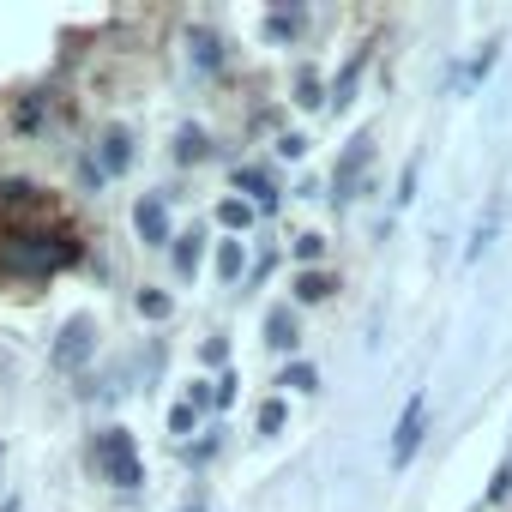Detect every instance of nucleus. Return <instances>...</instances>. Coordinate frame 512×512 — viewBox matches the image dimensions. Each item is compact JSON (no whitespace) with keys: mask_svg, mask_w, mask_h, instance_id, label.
<instances>
[{"mask_svg":"<svg viewBox=\"0 0 512 512\" xmlns=\"http://www.w3.org/2000/svg\"><path fill=\"white\" fill-rule=\"evenodd\" d=\"M49 356H55L61 374H79V368L97 356V320H91V314H73V320L55 332V350H49Z\"/></svg>","mask_w":512,"mask_h":512,"instance_id":"f257e3e1","label":"nucleus"},{"mask_svg":"<svg viewBox=\"0 0 512 512\" xmlns=\"http://www.w3.org/2000/svg\"><path fill=\"white\" fill-rule=\"evenodd\" d=\"M97 458H103V470H109L115 488H139V482H145V464H139V446H133L127 428H109V434L97 440Z\"/></svg>","mask_w":512,"mask_h":512,"instance_id":"f03ea898","label":"nucleus"},{"mask_svg":"<svg viewBox=\"0 0 512 512\" xmlns=\"http://www.w3.org/2000/svg\"><path fill=\"white\" fill-rule=\"evenodd\" d=\"M61 260H67V247H49V235H13L0 247V266H13V272H55Z\"/></svg>","mask_w":512,"mask_h":512,"instance_id":"7ed1b4c3","label":"nucleus"},{"mask_svg":"<svg viewBox=\"0 0 512 512\" xmlns=\"http://www.w3.org/2000/svg\"><path fill=\"white\" fill-rule=\"evenodd\" d=\"M368 163H374V139H368V133H356V139H350V151H344V163H338V175H332V199H338V205H350V199H356V181L368 175Z\"/></svg>","mask_w":512,"mask_h":512,"instance_id":"20e7f679","label":"nucleus"},{"mask_svg":"<svg viewBox=\"0 0 512 512\" xmlns=\"http://www.w3.org/2000/svg\"><path fill=\"white\" fill-rule=\"evenodd\" d=\"M422 434H428V398L416 392V398L404 404L398 428H392V464H410V458H416V446H422Z\"/></svg>","mask_w":512,"mask_h":512,"instance_id":"39448f33","label":"nucleus"},{"mask_svg":"<svg viewBox=\"0 0 512 512\" xmlns=\"http://www.w3.org/2000/svg\"><path fill=\"white\" fill-rule=\"evenodd\" d=\"M133 229H139L145 247H169V199H163V193H139V205H133Z\"/></svg>","mask_w":512,"mask_h":512,"instance_id":"423d86ee","label":"nucleus"},{"mask_svg":"<svg viewBox=\"0 0 512 512\" xmlns=\"http://www.w3.org/2000/svg\"><path fill=\"white\" fill-rule=\"evenodd\" d=\"M97 175L109 181V175H127L133 169V133L127 127H103V139H97Z\"/></svg>","mask_w":512,"mask_h":512,"instance_id":"0eeeda50","label":"nucleus"},{"mask_svg":"<svg viewBox=\"0 0 512 512\" xmlns=\"http://www.w3.org/2000/svg\"><path fill=\"white\" fill-rule=\"evenodd\" d=\"M187 61H193L199 73H217V67H223V37L205 31V25H193V31H187Z\"/></svg>","mask_w":512,"mask_h":512,"instance_id":"6e6552de","label":"nucleus"},{"mask_svg":"<svg viewBox=\"0 0 512 512\" xmlns=\"http://www.w3.org/2000/svg\"><path fill=\"white\" fill-rule=\"evenodd\" d=\"M235 187L247 193V205H253V211H278V187H272V175H266V169H235Z\"/></svg>","mask_w":512,"mask_h":512,"instance_id":"1a4fd4ad","label":"nucleus"},{"mask_svg":"<svg viewBox=\"0 0 512 512\" xmlns=\"http://www.w3.org/2000/svg\"><path fill=\"white\" fill-rule=\"evenodd\" d=\"M266 344H272L278 356H290V350L302 344V332H296V314H290V308H272V314H266Z\"/></svg>","mask_w":512,"mask_h":512,"instance_id":"9d476101","label":"nucleus"},{"mask_svg":"<svg viewBox=\"0 0 512 512\" xmlns=\"http://www.w3.org/2000/svg\"><path fill=\"white\" fill-rule=\"evenodd\" d=\"M205 151H211V139H205V127H199V121H187V127L175 133V163H199Z\"/></svg>","mask_w":512,"mask_h":512,"instance_id":"9b49d317","label":"nucleus"},{"mask_svg":"<svg viewBox=\"0 0 512 512\" xmlns=\"http://www.w3.org/2000/svg\"><path fill=\"white\" fill-rule=\"evenodd\" d=\"M241 272H247V247L241 241H217V278L223 284H241Z\"/></svg>","mask_w":512,"mask_h":512,"instance_id":"f8f14e48","label":"nucleus"},{"mask_svg":"<svg viewBox=\"0 0 512 512\" xmlns=\"http://www.w3.org/2000/svg\"><path fill=\"white\" fill-rule=\"evenodd\" d=\"M199 253H205V235H199V229L175 235V272H181V278H193V272H199Z\"/></svg>","mask_w":512,"mask_h":512,"instance_id":"ddd939ff","label":"nucleus"},{"mask_svg":"<svg viewBox=\"0 0 512 512\" xmlns=\"http://www.w3.org/2000/svg\"><path fill=\"white\" fill-rule=\"evenodd\" d=\"M362 67H368V55H356V61L338 73V85H332V97H326L332 109H350V103H356V79H362Z\"/></svg>","mask_w":512,"mask_h":512,"instance_id":"4468645a","label":"nucleus"},{"mask_svg":"<svg viewBox=\"0 0 512 512\" xmlns=\"http://www.w3.org/2000/svg\"><path fill=\"white\" fill-rule=\"evenodd\" d=\"M290 290H296V302H326V296H332L338 284H332V278H326V272L314 266V272H296V284H290Z\"/></svg>","mask_w":512,"mask_h":512,"instance_id":"2eb2a0df","label":"nucleus"},{"mask_svg":"<svg viewBox=\"0 0 512 512\" xmlns=\"http://www.w3.org/2000/svg\"><path fill=\"white\" fill-rule=\"evenodd\" d=\"M494 61H500V37H488V43L470 55V67H464V85H482V79L494 73Z\"/></svg>","mask_w":512,"mask_h":512,"instance_id":"dca6fc26","label":"nucleus"},{"mask_svg":"<svg viewBox=\"0 0 512 512\" xmlns=\"http://www.w3.org/2000/svg\"><path fill=\"white\" fill-rule=\"evenodd\" d=\"M296 103H302V109H326V85H320V73H314V67H302V73H296Z\"/></svg>","mask_w":512,"mask_h":512,"instance_id":"f3484780","label":"nucleus"},{"mask_svg":"<svg viewBox=\"0 0 512 512\" xmlns=\"http://www.w3.org/2000/svg\"><path fill=\"white\" fill-rule=\"evenodd\" d=\"M278 386H290V392H320V368H314V362H290V368L278 374Z\"/></svg>","mask_w":512,"mask_h":512,"instance_id":"a211bd4d","label":"nucleus"},{"mask_svg":"<svg viewBox=\"0 0 512 512\" xmlns=\"http://www.w3.org/2000/svg\"><path fill=\"white\" fill-rule=\"evenodd\" d=\"M0 205H7V211L37 205V187H31V181H19V175H0Z\"/></svg>","mask_w":512,"mask_h":512,"instance_id":"6ab92c4d","label":"nucleus"},{"mask_svg":"<svg viewBox=\"0 0 512 512\" xmlns=\"http://www.w3.org/2000/svg\"><path fill=\"white\" fill-rule=\"evenodd\" d=\"M266 37H272V43H296V37H302V13H272V19H266Z\"/></svg>","mask_w":512,"mask_h":512,"instance_id":"aec40b11","label":"nucleus"},{"mask_svg":"<svg viewBox=\"0 0 512 512\" xmlns=\"http://www.w3.org/2000/svg\"><path fill=\"white\" fill-rule=\"evenodd\" d=\"M217 223H223V229H247V223H253V205H247V199H223V205H217Z\"/></svg>","mask_w":512,"mask_h":512,"instance_id":"412c9836","label":"nucleus"},{"mask_svg":"<svg viewBox=\"0 0 512 512\" xmlns=\"http://www.w3.org/2000/svg\"><path fill=\"white\" fill-rule=\"evenodd\" d=\"M320 253H326V235H314V229H308V235H296V260H302V272H314V266H320Z\"/></svg>","mask_w":512,"mask_h":512,"instance_id":"4be33fe9","label":"nucleus"},{"mask_svg":"<svg viewBox=\"0 0 512 512\" xmlns=\"http://www.w3.org/2000/svg\"><path fill=\"white\" fill-rule=\"evenodd\" d=\"M284 422H290L284 398H266V404H260V434H284Z\"/></svg>","mask_w":512,"mask_h":512,"instance_id":"5701e85b","label":"nucleus"},{"mask_svg":"<svg viewBox=\"0 0 512 512\" xmlns=\"http://www.w3.org/2000/svg\"><path fill=\"white\" fill-rule=\"evenodd\" d=\"M169 308H175V302H169L163 290H139V314H145V320H169Z\"/></svg>","mask_w":512,"mask_h":512,"instance_id":"b1692460","label":"nucleus"},{"mask_svg":"<svg viewBox=\"0 0 512 512\" xmlns=\"http://www.w3.org/2000/svg\"><path fill=\"white\" fill-rule=\"evenodd\" d=\"M488 241H494V217H482V223L470 229V247H464V260H482V253H488Z\"/></svg>","mask_w":512,"mask_h":512,"instance_id":"393cba45","label":"nucleus"},{"mask_svg":"<svg viewBox=\"0 0 512 512\" xmlns=\"http://www.w3.org/2000/svg\"><path fill=\"white\" fill-rule=\"evenodd\" d=\"M416 175H422V157H410V163H404V175H398V193H392L398 205H410V199H416Z\"/></svg>","mask_w":512,"mask_h":512,"instance_id":"a878e982","label":"nucleus"},{"mask_svg":"<svg viewBox=\"0 0 512 512\" xmlns=\"http://www.w3.org/2000/svg\"><path fill=\"white\" fill-rule=\"evenodd\" d=\"M193 422H199V410H193V404H175V410H169V434H175V440H181V434H193Z\"/></svg>","mask_w":512,"mask_h":512,"instance_id":"bb28decb","label":"nucleus"},{"mask_svg":"<svg viewBox=\"0 0 512 512\" xmlns=\"http://www.w3.org/2000/svg\"><path fill=\"white\" fill-rule=\"evenodd\" d=\"M278 157L302 163V157H308V139H302V133H284V139H278Z\"/></svg>","mask_w":512,"mask_h":512,"instance_id":"cd10ccee","label":"nucleus"},{"mask_svg":"<svg viewBox=\"0 0 512 512\" xmlns=\"http://www.w3.org/2000/svg\"><path fill=\"white\" fill-rule=\"evenodd\" d=\"M235 386H241V380H235V374H223V380L211 386V404H217V410H223V404H235Z\"/></svg>","mask_w":512,"mask_h":512,"instance_id":"c85d7f7f","label":"nucleus"},{"mask_svg":"<svg viewBox=\"0 0 512 512\" xmlns=\"http://www.w3.org/2000/svg\"><path fill=\"white\" fill-rule=\"evenodd\" d=\"M199 356H205L211 368H223V362H229V344H223V338H205V350H199Z\"/></svg>","mask_w":512,"mask_h":512,"instance_id":"c756f323","label":"nucleus"},{"mask_svg":"<svg viewBox=\"0 0 512 512\" xmlns=\"http://www.w3.org/2000/svg\"><path fill=\"white\" fill-rule=\"evenodd\" d=\"M187 404L205 410V404H211V380H193V386H187Z\"/></svg>","mask_w":512,"mask_h":512,"instance_id":"7c9ffc66","label":"nucleus"},{"mask_svg":"<svg viewBox=\"0 0 512 512\" xmlns=\"http://www.w3.org/2000/svg\"><path fill=\"white\" fill-rule=\"evenodd\" d=\"M181 512H205V500H187V506H181Z\"/></svg>","mask_w":512,"mask_h":512,"instance_id":"2f4dec72","label":"nucleus"}]
</instances>
